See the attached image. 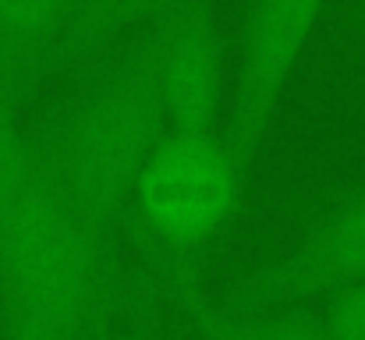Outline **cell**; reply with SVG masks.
I'll return each instance as SVG.
<instances>
[{"instance_id":"cell-10","label":"cell","mask_w":365,"mask_h":340,"mask_svg":"<svg viewBox=\"0 0 365 340\" xmlns=\"http://www.w3.org/2000/svg\"><path fill=\"white\" fill-rule=\"evenodd\" d=\"M121 340H167V337H163L153 323H138V326H135V330H128Z\"/></svg>"},{"instance_id":"cell-2","label":"cell","mask_w":365,"mask_h":340,"mask_svg":"<svg viewBox=\"0 0 365 340\" xmlns=\"http://www.w3.org/2000/svg\"><path fill=\"white\" fill-rule=\"evenodd\" d=\"M167 135L149 18L89 68L86 82L32 135L36 156L100 241L114 244L128 220L135 181Z\"/></svg>"},{"instance_id":"cell-1","label":"cell","mask_w":365,"mask_h":340,"mask_svg":"<svg viewBox=\"0 0 365 340\" xmlns=\"http://www.w3.org/2000/svg\"><path fill=\"white\" fill-rule=\"evenodd\" d=\"M118 252L75 217L32 135L0 96V326L4 340H110Z\"/></svg>"},{"instance_id":"cell-5","label":"cell","mask_w":365,"mask_h":340,"mask_svg":"<svg viewBox=\"0 0 365 340\" xmlns=\"http://www.w3.org/2000/svg\"><path fill=\"white\" fill-rule=\"evenodd\" d=\"M365 284V188L341 199L277 259L242 273L220 298L238 312H284Z\"/></svg>"},{"instance_id":"cell-6","label":"cell","mask_w":365,"mask_h":340,"mask_svg":"<svg viewBox=\"0 0 365 340\" xmlns=\"http://www.w3.org/2000/svg\"><path fill=\"white\" fill-rule=\"evenodd\" d=\"M156 82L170 131L220 135L224 113V36L206 0L156 4L149 14Z\"/></svg>"},{"instance_id":"cell-7","label":"cell","mask_w":365,"mask_h":340,"mask_svg":"<svg viewBox=\"0 0 365 340\" xmlns=\"http://www.w3.org/2000/svg\"><path fill=\"white\" fill-rule=\"evenodd\" d=\"M142 255H149L160 287L174 302L178 316L195 330L199 340H330L319 316H305L294 309L284 312H238L227 309L199 277L195 262L185 255H167L160 248L142 244Z\"/></svg>"},{"instance_id":"cell-3","label":"cell","mask_w":365,"mask_h":340,"mask_svg":"<svg viewBox=\"0 0 365 340\" xmlns=\"http://www.w3.org/2000/svg\"><path fill=\"white\" fill-rule=\"evenodd\" d=\"M245 185L224 135L167 131L135 181L131 234L149 248L192 259L235 217Z\"/></svg>"},{"instance_id":"cell-4","label":"cell","mask_w":365,"mask_h":340,"mask_svg":"<svg viewBox=\"0 0 365 340\" xmlns=\"http://www.w3.org/2000/svg\"><path fill=\"white\" fill-rule=\"evenodd\" d=\"M319 18V0H259L245 7L238 75L231 89L227 128L220 131L245 177L252 174L259 149L269 138L284 93L302 64V53Z\"/></svg>"},{"instance_id":"cell-8","label":"cell","mask_w":365,"mask_h":340,"mask_svg":"<svg viewBox=\"0 0 365 340\" xmlns=\"http://www.w3.org/2000/svg\"><path fill=\"white\" fill-rule=\"evenodd\" d=\"M68 7L71 0H0V96L14 110L61 75Z\"/></svg>"},{"instance_id":"cell-9","label":"cell","mask_w":365,"mask_h":340,"mask_svg":"<svg viewBox=\"0 0 365 340\" xmlns=\"http://www.w3.org/2000/svg\"><path fill=\"white\" fill-rule=\"evenodd\" d=\"M319 319L330 340H365V284H351L330 294V305Z\"/></svg>"}]
</instances>
